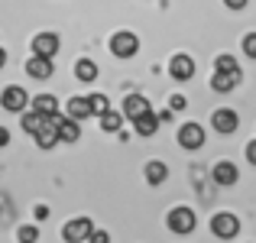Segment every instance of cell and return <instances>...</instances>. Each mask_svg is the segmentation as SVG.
Masks as SVG:
<instances>
[{"label": "cell", "instance_id": "obj_1", "mask_svg": "<svg viewBox=\"0 0 256 243\" xmlns=\"http://www.w3.org/2000/svg\"><path fill=\"white\" fill-rule=\"evenodd\" d=\"M166 224H169L172 234H192L194 230V211L192 208H172Z\"/></svg>", "mask_w": 256, "mask_h": 243}, {"label": "cell", "instance_id": "obj_2", "mask_svg": "<svg viewBox=\"0 0 256 243\" xmlns=\"http://www.w3.org/2000/svg\"><path fill=\"white\" fill-rule=\"evenodd\" d=\"M91 234H94V224L88 218H75V220H68L65 224V230H62V237L68 240V243H84V240H91Z\"/></svg>", "mask_w": 256, "mask_h": 243}, {"label": "cell", "instance_id": "obj_3", "mask_svg": "<svg viewBox=\"0 0 256 243\" xmlns=\"http://www.w3.org/2000/svg\"><path fill=\"white\" fill-rule=\"evenodd\" d=\"M26 100H30V94H26L20 84L4 88V94H0V104H4V110H13V114H23V110H26Z\"/></svg>", "mask_w": 256, "mask_h": 243}, {"label": "cell", "instance_id": "obj_4", "mask_svg": "<svg viewBox=\"0 0 256 243\" xmlns=\"http://www.w3.org/2000/svg\"><path fill=\"white\" fill-rule=\"evenodd\" d=\"M136 49H140V39L133 36V32H117V36L110 39V52L117 58H130V56H136Z\"/></svg>", "mask_w": 256, "mask_h": 243}, {"label": "cell", "instance_id": "obj_5", "mask_svg": "<svg viewBox=\"0 0 256 243\" xmlns=\"http://www.w3.org/2000/svg\"><path fill=\"white\" fill-rule=\"evenodd\" d=\"M211 126L218 133H237V126H240V117H237V110H227V107H220V110H214L211 114Z\"/></svg>", "mask_w": 256, "mask_h": 243}, {"label": "cell", "instance_id": "obj_6", "mask_svg": "<svg viewBox=\"0 0 256 243\" xmlns=\"http://www.w3.org/2000/svg\"><path fill=\"white\" fill-rule=\"evenodd\" d=\"M211 230L218 234L220 240H230V237H237V230H240V220L234 218V214H214V220H211Z\"/></svg>", "mask_w": 256, "mask_h": 243}, {"label": "cell", "instance_id": "obj_7", "mask_svg": "<svg viewBox=\"0 0 256 243\" xmlns=\"http://www.w3.org/2000/svg\"><path fill=\"white\" fill-rule=\"evenodd\" d=\"M178 143L185 146V150H201V146H204V130H201L198 124H185L178 130Z\"/></svg>", "mask_w": 256, "mask_h": 243}, {"label": "cell", "instance_id": "obj_8", "mask_svg": "<svg viewBox=\"0 0 256 243\" xmlns=\"http://www.w3.org/2000/svg\"><path fill=\"white\" fill-rule=\"evenodd\" d=\"M32 52L42 56V58H52L58 52V36L56 32H39V36L32 39Z\"/></svg>", "mask_w": 256, "mask_h": 243}, {"label": "cell", "instance_id": "obj_9", "mask_svg": "<svg viewBox=\"0 0 256 243\" xmlns=\"http://www.w3.org/2000/svg\"><path fill=\"white\" fill-rule=\"evenodd\" d=\"M146 114H150V104H146L143 94H126V100H124V117L126 120H140V117H146Z\"/></svg>", "mask_w": 256, "mask_h": 243}, {"label": "cell", "instance_id": "obj_10", "mask_svg": "<svg viewBox=\"0 0 256 243\" xmlns=\"http://www.w3.org/2000/svg\"><path fill=\"white\" fill-rule=\"evenodd\" d=\"M211 178L218 182V185H237L240 172H237V166H234V162H218V166L211 168Z\"/></svg>", "mask_w": 256, "mask_h": 243}, {"label": "cell", "instance_id": "obj_11", "mask_svg": "<svg viewBox=\"0 0 256 243\" xmlns=\"http://www.w3.org/2000/svg\"><path fill=\"white\" fill-rule=\"evenodd\" d=\"M169 75L175 81H188L194 75V62H192V56H175L172 58V65H169Z\"/></svg>", "mask_w": 256, "mask_h": 243}, {"label": "cell", "instance_id": "obj_12", "mask_svg": "<svg viewBox=\"0 0 256 243\" xmlns=\"http://www.w3.org/2000/svg\"><path fill=\"white\" fill-rule=\"evenodd\" d=\"M58 140H62V136H58V120H56V117H49V120H46V126L36 133V143L42 146V150H52Z\"/></svg>", "mask_w": 256, "mask_h": 243}, {"label": "cell", "instance_id": "obj_13", "mask_svg": "<svg viewBox=\"0 0 256 243\" xmlns=\"http://www.w3.org/2000/svg\"><path fill=\"white\" fill-rule=\"evenodd\" d=\"M91 114H94V107H91V98H88V94H84V98H72L68 100V117L72 120L82 124L84 117H91Z\"/></svg>", "mask_w": 256, "mask_h": 243}, {"label": "cell", "instance_id": "obj_14", "mask_svg": "<svg viewBox=\"0 0 256 243\" xmlns=\"http://www.w3.org/2000/svg\"><path fill=\"white\" fill-rule=\"evenodd\" d=\"M32 110L46 114V117H56V114H58V100H56V94H36V98H32Z\"/></svg>", "mask_w": 256, "mask_h": 243}, {"label": "cell", "instance_id": "obj_15", "mask_svg": "<svg viewBox=\"0 0 256 243\" xmlns=\"http://www.w3.org/2000/svg\"><path fill=\"white\" fill-rule=\"evenodd\" d=\"M56 120H58V136H62V143H75L78 140V120L62 117V114H56Z\"/></svg>", "mask_w": 256, "mask_h": 243}, {"label": "cell", "instance_id": "obj_16", "mask_svg": "<svg viewBox=\"0 0 256 243\" xmlns=\"http://www.w3.org/2000/svg\"><path fill=\"white\" fill-rule=\"evenodd\" d=\"M26 72H30L32 78H49V75H52V58H42V56H32L30 62H26Z\"/></svg>", "mask_w": 256, "mask_h": 243}, {"label": "cell", "instance_id": "obj_17", "mask_svg": "<svg viewBox=\"0 0 256 243\" xmlns=\"http://www.w3.org/2000/svg\"><path fill=\"white\" fill-rule=\"evenodd\" d=\"M159 124H162V120H159L156 117V114H146V117H140V120H133V130H136L140 133V136H152V133H156L159 130Z\"/></svg>", "mask_w": 256, "mask_h": 243}, {"label": "cell", "instance_id": "obj_18", "mask_svg": "<svg viewBox=\"0 0 256 243\" xmlns=\"http://www.w3.org/2000/svg\"><path fill=\"white\" fill-rule=\"evenodd\" d=\"M46 120H49L46 114H39V110H30V114H23V120H20V126H23L26 133H32V136H36V133H39V130L46 126Z\"/></svg>", "mask_w": 256, "mask_h": 243}, {"label": "cell", "instance_id": "obj_19", "mask_svg": "<svg viewBox=\"0 0 256 243\" xmlns=\"http://www.w3.org/2000/svg\"><path fill=\"white\" fill-rule=\"evenodd\" d=\"M240 84V75H227V72H214L211 75V88L214 91H234Z\"/></svg>", "mask_w": 256, "mask_h": 243}, {"label": "cell", "instance_id": "obj_20", "mask_svg": "<svg viewBox=\"0 0 256 243\" xmlns=\"http://www.w3.org/2000/svg\"><path fill=\"white\" fill-rule=\"evenodd\" d=\"M166 175H169L166 162H150V166H146V182H150V185H159V182H166Z\"/></svg>", "mask_w": 256, "mask_h": 243}, {"label": "cell", "instance_id": "obj_21", "mask_svg": "<svg viewBox=\"0 0 256 243\" xmlns=\"http://www.w3.org/2000/svg\"><path fill=\"white\" fill-rule=\"evenodd\" d=\"M75 75L82 81H94V78H98V65H94L91 58H78V62H75Z\"/></svg>", "mask_w": 256, "mask_h": 243}, {"label": "cell", "instance_id": "obj_22", "mask_svg": "<svg viewBox=\"0 0 256 243\" xmlns=\"http://www.w3.org/2000/svg\"><path fill=\"white\" fill-rule=\"evenodd\" d=\"M214 72H227V75H240V65L234 56H218V62H214Z\"/></svg>", "mask_w": 256, "mask_h": 243}, {"label": "cell", "instance_id": "obj_23", "mask_svg": "<svg viewBox=\"0 0 256 243\" xmlns=\"http://www.w3.org/2000/svg\"><path fill=\"white\" fill-rule=\"evenodd\" d=\"M120 124H124V117H120V114H114V110H107L104 117H100V126H104L107 133H117Z\"/></svg>", "mask_w": 256, "mask_h": 243}, {"label": "cell", "instance_id": "obj_24", "mask_svg": "<svg viewBox=\"0 0 256 243\" xmlns=\"http://www.w3.org/2000/svg\"><path fill=\"white\" fill-rule=\"evenodd\" d=\"M88 98H91V107H94V114H100V117H104V114L110 110V104H107V98H104V94H88Z\"/></svg>", "mask_w": 256, "mask_h": 243}, {"label": "cell", "instance_id": "obj_25", "mask_svg": "<svg viewBox=\"0 0 256 243\" xmlns=\"http://www.w3.org/2000/svg\"><path fill=\"white\" fill-rule=\"evenodd\" d=\"M39 240V230L32 224H26V227H20V243H36Z\"/></svg>", "mask_w": 256, "mask_h": 243}, {"label": "cell", "instance_id": "obj_26", "mask_svg": "<svg viewBox=\"0 0 256 243\" xmlns=\"http://www.w3.org/2000/svg\"><path fill=\"white\" fill-rule=\"evenodd\" d=\"M244 52L250 58H256V32H246V36H244Z\"/></svg>", "mask_w": 256, "mask_h": 243}, {"label": "cell", "instance_id": "obj_27", "mask_svg": "<svg viewBox=\"0 0 256 243\" xmlns=\"http://www.w3.org/2000/svg\"><path fill=\"white\" fill-rule=\"evenodd\" d=\"M185 104H188V100L182 98V94H172V98H169V110H185Z\"/></svg>", "mask_w": 256, "mask_h": 243}, {"label": "cell", "instance_id": "obj_28", "mask_svg": "<svg viewBox=\"0 0 256 243\" xmlns=\"http://www.w3.org/2000/svg\"><path fill=\"white\" fill-rule=\"evenodd\" d=\"M91 243H110V234H107V230H94L91 234Z\"/></svg>", "mask_w": 256, "mask_h": 243}, {"label": "cell", "instance_id": "obj_29", "mask_svg": "<svg viewBox=\"0 0 256 243\" xmlns=\"http://www.w3.org/2000/svg\"><path fill=\"white\" fill-rule=\"evenodd\" d=\"M246 159L256 166V140H253V143H246Z\"/></svg>", "mask_w": 256, "mask_h": 243}, {"label": "cell", "instance_id": "obj_30", "mask_svg": "<svg viewBox=\"0 0 256 243\" xmlns=\"http://www.w3.org/2000/svg\"><path fill=\"white\" fill-rule=\"evenodd\" d=\"M224 4L230 6V10H244V6H246V0H224Z\"/></svg>", "mask_w": 256, "mask_h": 243}, {"label": "cell", "instance_id": "obj_31", "mask_svg": "<svg viewBox=\"0 0 256 243\" xmlns=\"http://www.w3.org/2000/svg\"><path fill=\"white\" fill-rule=\"evenodd\" d=\"M6 143H10V133H6V126H0V150H4Z\"/></svg>", "mask_w": 256, "mask_h": 243}, {"label": "cell", "instance_id": "obj_32", "mask_svg": "<svg viewBox=\"0 0 256 243\" xmlns=\"http://www.w3.org/2000/svg\"><path fill=\"white\" fill-rule=\"evenodd\" d=\"M4 62H6V52H4V46H0V68H4Z\"/></svg>", "mask_w": 256, "mask_h": 243}]
</instances>
